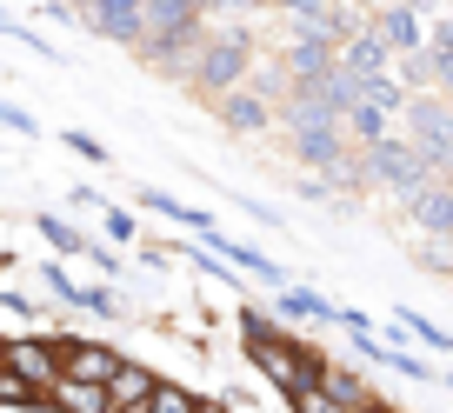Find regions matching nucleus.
<instances>
[{
  "label": "nucleus",
  "mask_w": 453,
  "mask_h": 413,
  "mask_svg": "<svg viewBox=\"0 0 453 413\" xmlns=\"http://www.w3.org/2000/svg\"><path fill=\"white\" fill-rule=\"evenodd\" d=\"M194 407H200V394H194V386H180V380H160L154 400H147V413H194Z\"/></svg>",
  "instance_id": "25"
},
{
  "label": "nucleus",
  "mask_w": 453,
  "mask_h": 413,
  "mask_svg": "<svg viewBox=\"0 0 453 413\" xmlns=\"http://www.w3.org/2000/svg\"><path fill=\"white\" fill-rule=\"evenodd\" d=\"M260 7H280V0H200L207 20H247V14H260Z\"/></svg>",
  "instance_id": "27"
},
{
  "label": "nucleus",
  "mask_w": 453,
  "mask_h": 413,
  "mask_svg": "<svg viewBox=\"0 0 453 413\" xmlns=\"http://www.w3.org/2000/svg\"><path fill=\"white\" fill-rule=\"evenodd\" d=\"M360 167H367V180H373V194H394V200H413L420 187H434V173H426V160H420V147L407 141V134H387V141H373V147H360Z\"/></svg>",
  "instance_id": "2"
},
{
  "label": "nucleus",
  "mask_w": 453,
  "mask_h": 413,
  "mask_svg": "<svg viewBox=\"0 0 453 413\" xmlns=\"http://www.w3.org/2000/svg\"><path fill=\"white\" fill-rule=\"evenodd\" d=\"M334 327H340V333H373V314H360V307H340V300H334Z\"/></svg>",
  "instance_id": "32"
},
{
  "label": "nucleus",
  "mask_w": 453,
  "mask_h": 413,
  "mask_svg": "<svg viewBox=\"0 0 453 413\" xmlns=\"http://www.w3.org/2000/svg\"><path fill=\"white\" fill-rule=\"evenodd\" d=\"M434 94H447V100H453V54H440V60H434Z\"/></svg>",
  "instance_id": "35"
},
{
  "label": "nucleus",
  "mask_w": 453,
  "mask_h": 413,
  "mask_svg": "<svg viewBox=\"0 0 453 413\" xmlns=\"http://www.w3.org/2000/svg\"><path fill=\"white\" fill-rule=\"evenodd\" d=\"M207 107H213V120H220L226 134H267V127H273V100L254 94L247 80H241V87H226V94L207 100Z\"/></svg>",
  "instance_id": "10"
},
{
  "label": "nucleus",
  "mask_w": 453,
  "mask_h": 413,
  "mask_svg": "<svg viewBox=\"0 0 453 413\" xmlns=\"http://www.w3.org/2000/svg\"><path fill=\"white\" fill-rule=\"evenodd\" d=\"M413 267L434 273V280H440V273H453V241H420V247H413Z\"/></svg>",
  "instance_id": "26"
},
{
  "label": "nucleus",
  "mask_w": 453,
  "mask_h": 413,
  "mask_svg": "<svg viewBox=\"0 0 453 413\" xmlns=\"http://www.w3.org/2000/svg\"><path fill=\"white\" fill-rule=\"evenodd\" d=\"M41 287H47V300H60V307H73V314H94V320H120V294L113 287H87V280H73L60 260H41Z\"/></svg>",
  "instance_id": "4"
},
{
  "label": "nucleus",
  "mask_w": 453,
  "mask_h": 413,
  "mask_svg": "<svg viewBox=\"0 0 453 413\" xmlns=\"http://www.w3.org/2000/svg\"><path fill=\"white\" fill-rule=\"evenodd\" d=\"M0 127H14V134H41V120H34L27 107H14V100H0Z\"/></svg>",
  "instance_id": "33"
},
{
  "label": "nucleus",
  "mask_w": 453,
  "mask_h": 413,
  "mask_svg": "<svg viewBox=\"0 0 453 413\" xmlns=\"http://www.w3.org/2000/svg\"><path fill=\"white\" fill-rule=\"evenodd\" d=\"M67 7H73V14H81V7H94V0H67Z\"/></svg>",
  "instance_id": "41"
},
{
  "label": "nucleus",
  "mask_w": 453,
  "mask_h": 413,
  "mask_svg": "<svg viewBox=\"0 0 453 413\" xmlns=\"http://www.w3.org/2000/svg\"><path fill=\"white\" fill-rule=\"evenodd\" d=\"M360 100H373V107H387V114L400 120V107H407L413 94H407V87L394 80V67H387V73H367V80H360Z\"/></svg>",
  "instance_id": "23"
},
{
  "label": "nucleus",
  "mask_w": 453,
  "mask_h": 413,
  "mask_svg": "<svg viewBox=\"0 0 453 413\" xmlns=\"http://www.w3.org/2000/svg\"><path fill=\"white\" fill-rule=\"evenodd\" d=\"M54 333H60V373H67V380L107 386L113 373H120V360H127V354H113L107 340H87V333H67V327H54Z\"/></svg>",
  "instance_id": "8"
},
{
  "label": "nucleus",
  "mask_w": 453,
  "mask_h": 413,
  "mask_svg": "<svg viewBox=\"0 0 453 413\" xmlns=\"http://www.w3.org/2000/svg\"><path fill=\"white\" fill-rule=\"evenodd\" d=\"M334 67H340V47L326 41V34H313V27H294V41L280 47V73H287V87L326 80Z\"/></svg>",
  "instance_id": "7"
},
{
  "label": "nucleus",
  "mask_w": 453,
  "mask_h": 413,
  "mask_svg": "<svg viewBox=\"0 0 453 413\" xmlns=\"http://www.w3.org/2000/svg\"><path fill=\"white\" fill-rule=\"evenodd\" d=\"M340 67L354 73V80H367V73H387V67H394V54H387V41L373 34V20H360V27L340 41Z\"/></svg>",
  "instance_id": "12"
},
{
  "label": "nucleus",
  "mask_w": 453,
  "mask_h": 413,
  "mask_svg": "<svg viewBox=\"0 0 453 413\" xmlns=\"http://www.w3.org/2000/svg\"><path fill=\"white\" fill-rule=\"evenodd\" d=\"M320 386L340 400V407H360V400H373V386H367V373L360 367H347V360H326V373H320Z\"/></svg>",
  "instance_id": "20"
},
{
  "label": "nucleus",
  "mask_w": 453,
  "mask_h": 413,
  "mask_svg": "<svg viewBox=\"0 0 453 413\" xmlns=\"http://www.w3.org/2000/svg\"><path fill=\"white\" fill-rule=\"evenodd\" d=\"M134 200H141L147 214H160V220H173V227H187V233H194V241H207V233L220 227V220H213L207 207H187V200H173L167 187H141V194H134Z\"/></svg>",
  "instance_id": "13"
},
{
  "label": "nucleus",
  "mask_w": 453,
  "mask_h": 413,
  "mask_svg": "<svg viewBox=\"0 0 453 413\" xmlns=\"http://www.w3.org/2000/svg\"><path fill=\"white\" fill-rule=\"evenodd\" d=\"M0 34H7V41H14V47H34V54H41V60H60V47H47V41H41V34H34V27H20V20L7 14V7H0Z\"/></svg>",
  "instance_id": "28"
},
{
  "label": "nucleus",
  "mask_w": 453,
  "mask_h": 413,
  "mask_svg": "<svg viewBox=\"0 0 453 413\" xmlns=\"http://www.w3.org/2000/svg\"><path fill=\"white\" fill-rule=\"evenodd\" d=\"M254 60H260V47H254V34H247L241 20H213L207 47H200L194 73H187V94H200V100H220L226 87H241L247 73H254Z\"/></svg>",
  "instance_id": "1"
},
{
  "label": "nucleus",
  "mask_w": 453,
  "mask_h": 413,
  "mask_svg": "<svg viewBox=\"0 0 453 413\" xmlns=\"http://www.w3.org/2000/svg\"><path fill=\"white\" fill-rule=\"evenodd\" d=\"M394 80L407 94H434V60L426 54H394Z\"/></svg>",
  "instance_id": "24"
},
{
  "label": "nucleus",
  "mask_w": 453,
  "mask_h": 413,
  "mask_svg": "<svg viewBox=\"0 0 453 413\" xmlns=\"http://www.w3.org/2000/svg\"><path fill=\"white\" fill-rule=\"evenodd\" d=\"M440 386H447V394H453V367H440Z\"/></svg>",
  "instance_id": "40"
},
{
  "label": "nucleus",
  "mask_w": 453,
  "mask_h": 413,
  "mask_svg": "<svg viewBox=\"0 0 453 413\" xmlns=\"http://www.w3.org/2000/svg\"><path fill=\"white\" fill-rule=\"evenodd\" d=\"M280 413H347V407H340L320 380H300V386H287V394H280Z\"/></svg>",
  "instance_id": "21"
},
{
  "label": "nucleus",
  "mask_w": 453,
  "mask_h": 413,
  "mask_svg": "<svg viewBox=\"0 0 453 413\" xmlns=\"http://www.w3.org/2000/svg\"><path fill=\"white\" fill-rule=\"evenodd\" d=\"M0 367H14L20 380L27 386H54L60 380V333L47 327V333H14V340H7V354H0Z\"/></svg>",
  "instance_id": "5"
},
{
  "label": "nucleus",
  "mask_w": 453,
  "mask_h": 413,
  "mask_svg": "<svg viewBox=\"0 0 453 413\" xmlns=\"http://www.w3.org/2000/svg\"><path fill=\"white\" fill-rule=\"evenodd\" d=\"M273 314H280L287 327H334V300L313 294V287H280V294H273Z\"/></svg>",
  "instance_id": "14"
},
{
  "label": "nucleus",
  "mask_w": 453,
  "mask_h": 413,
  "mask_svg": "<svg viewBox=\"0 0 453 413\" xmlns=\"http://www.w3.org/2000/svg\"><path fill=\"white\" fill-rule=\"evenodd\" d=\"M47 413H113V400H107V386L67 380V373H60V380L47 386Z\"/></svg>",
  "instance_id": "15"
},
{
  "label": "nucleus",
  "mask_w": 453,
  "mask_h": 413,
  "mask_svg": "<svg viewBox=\"0 0 453 413\" xmlns=\"http://www.w3.org/2000/svg\"><path fill=\"white\" fill-rule=\"evenodd\" d=\"M67 207H107V200H100L94 187H67Z\"/></svg>",
  "instance_id": "36"
},
{
  "label": "nucleus",
  "mask_w": 453,
  "mask_h": 413,
  "mask_svg": "<svg viewBox=\"0 0 453 413\" xmlns=\"http://www.w3.org/2000/svg\"><path fill=\"white\" fill-rule=\"evenodd\" d=\"M60 141H67V154H81L87 167H107V160H113V154H107V147H100V141H94V134H87V127H67V134H60Z\"/></svg>",
  "instance_id": "30"
},
{
  "label": "nucleus",
  "mask_w": 453,
  "mask_h": 413,
  "mask_svg": "<svg viewBox=\"0 0 453 413\" xmlns=\"http://www.w3.org/2000/svg\"><path fill=\"white\" fill-rule=\"evenodd\" d=\"M34 227H41V241L54 247L60 260H87V247H94V241H87V233L73 227L67 214H54V207H41V214H34Z\"/></svg>",
  "instance_id": "17"
},
{
  "label": "nucleus",
  "mask_w": 453,
  "mask_h": 413,
  "mask_svg": "<svg viewBox=\"0 0 453 413\" xmlns=\"http://www.w3.org/2000/svg\"><path fill=\"white\" fill-rule=\"evenodd\" d=\"M347 413H400V407L387 394H373V400H360V407H347Z\"/></svg>",
  "instance_id": "37"
},
{
  "label": "nucleus",
  "mask_w": 453,
  "mask_h": 413,
  "mask_svg": "<svg viewBox=\"0 0 453 413\" xmlns=\"http://www.w3.org/2000/svg\"><path fill=\"white\" fill-rule=\"evenodd\" d=\"M394 327L407 333V340L420 347V354H434V360H453V333H447V327H434L426 314H413V307H394Z\"/></svg>",
  "instance_id": "18"
},
{
  "label": "nucleus",
  "mask_w": 453,
  "mask_h": 413,
  "mask_svg": "<svg viewBox=\"0 0 453 413\" xmlns=\"http://www.w3.org/2000/svg\"><path fill=\"white\" fill-rule=\"evenodd\" d=\"M194 413H241V407H234V400H200Z\"/></svg>",
  "instance_id": "39"
},
{
  "label": "nucleus",
  "mask_w": 453,
  "mask_h": 413,
  "mask_svg": "<svg viewBox=\"0 0 453 413\" xmlns=\"http://www.w3.org/2000/svg\"><path fill=\"white\" fill-rule=\"evenodd\" d=\"M287 147H294V160L307 173H320V180H334V167L354 154V141H347L340 120H300V127H287Z\"/></svg>",
  "instance_id": "3"
},
{
  "label": "nucleus",
  "mask_w": 453,
  "mask_h": 413,
  "mask_svg": "<svg viewBox=\"0 0 453 413\" xmlns=\"http://www.w3.org/2000/svg\"><path fill=\"white\" fill-rule=\"evenodd\" d=\"M373 34L387 41V54H426V20L413 14V7H400V0H387V7H373Z\"/></svg>",
  "instance_id": "11"
},
{
  "label": "nucleus",
  "mask_w": 453,
  "mask_h": 413,
  "mask_svg": "<svg viewBox=\"0 0 453 413\" xmlns=\"http://www.w3.org/2000/svg\"><path fill=\"white\" fill-rule=\"evenodd\" d=\"M81 20H87V34H100L107 47H141V34H147V0H94V7H81Z\"/></svg>",
  "instance_id": "6"
},
{
  "label": "nucleus",
  "mask_w": 453,
  "mask_h": 413,
  "mask_svg": "<svg viewBox=\"0 0 453 413\" xmlns=\"http://www.w3.org/2000/svg\"><path fill=\"white\" fill-rule=\"evenodd\" d=\"M400 7H413L420 20H434V14H440V0H400Z\"/></svg>",
  "instance_id": "38"
},
{
  "label": "nucleus",
  "mask_w": 453,
  "mask_h": 413,
  "mask_svg": "<svg viewBox=\"0 0 453 413\" xmlns=\"http://www.w3.org/2000/svg\"><path fill=\"white\" fill-rule=\"evenodd\" d=\"M0 314H14V320H20V314H41V307H34L27 294H14V287H0Z\"/></svg>",
  "instance_id": "34"
},
{
  "label": "nucleus",
  "mask_w": 453,
  "mask_h": 413,
  "mask_svg": "<svg viewBox=\"0 0 453 413\" xmlns=\"http://www.w3.org/2000/svg\"><path fill=\"white\" fill-rule=\"evenodd\" d=\"M100 220H107V241L113 247H134V241H141V220H134L127 207H100Z\"/></svg>",
  "instance_id": "29"
},
{
  "label": "nucleus",
  "mask_w": 453,
  "mask_h": 413,
  "mask_svg": "<svg viewBox=\"0 0 453 413\" xmlns=\"http://www.w3.org/2000/svg\"><path fill=\"white\" fill-rule=\"evenodd\" d=\"M200 247H207V254H220V260H226V267H234V273H247V280L273 287V294H280V287H294V273H287L280 260H267V254H260V247H247V241H226V227H213V233H207V241H200Z\"/></svg>",
  "instance_id": "9"
},
{
  "label": "nucleus",
  "mask_w": 453,
  "mask_h": 413,
  "mask_svg": "<svg viewBox=\"0 0 453 413\" xmlns=\"http://www.w3.org/2000/svg\"><path fill=\"white\" fill-rule=\"evenodd\" d=\"M0 407H7V413H47V394L27 386L14 367H0Z\"/></svg>",
  "instance_id": "22"
},
{
  "label": "nucleus",
  "mask_w": 453,
  "mask_h": 413,
  "mask_svg": "<svg viewBox=\"0 0 453 413\" xmlns=\"http://www.w3.org/2000/svg\"><path fill=\"white\" fill-rule=\"evenodd\" d=\"M340 127H347V141H354V147H373V141H387V134H394L400 120L387 114V107H373V100H354V107H347V120H340Z\"/></svg>",
  "instance_id": "19"
},
{
  "label": "nucleus",
  "mask_w": 453,
  "mask_h": 413,
  "mask_svg": "<svg viewBox=\"0 0 453 413\" xmlns=\"http://www.w3.org/2000/svg\"><path fill=\"white\" fill-rule=\"evenodd\" d=\"M154 386H160V373L147 367V360H120V373L107 380V400H113V407H147Z\"/></svg>",
  "instance_id": "16"
},
{
  "label": "nucleus",
  "mask_w": 453,
  "mask_h": 413,
  "mask_svg": "<svg viewBox=\"0 0 453 413\" xmlns=\"http://www.w3.org/2000/svg\"><path fill=\"white\" fill-rule=\"evenodd\" d=\"M440 54H453V14L426 20V60H440Z\"/></svg>",
  "instance_id": "31"
}]
</instances>
